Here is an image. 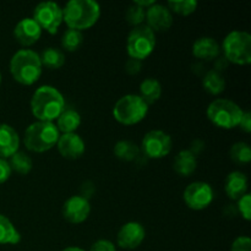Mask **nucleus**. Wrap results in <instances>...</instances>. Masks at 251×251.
Masks as SVG:
<instances>
[{
	"mask_svg": "<svg viewBox=\"0 0 251 251\" xmlns=\"http://www.w3.org/2000/svg\"><path fill=\"white\" fill-rule=\"evenodd\" d=\"M65 109V100L58 88L44 85L37 88L31 98V112L38 122L54 123Z\"/></svg>",
	"mask_w": 251,
	"mask_h": 251,
	"instance_id": "obj_1",
	"label": "nucleus"
},
{
	"mask_svg": "<svg viewBox=\"0 0 251 251\" xmlns=\"http://www.w3.org/2000/svg\"><path fill=\"white\" fill-rule=\"evenodd\" d=\"M100 16V6L95 0H70L63 7V22L80 32L95 26Z\"/></svg>",
	"mask_w": 251,
	"mask_h": 251,
	"instance_id": "obj_2",
	"label": "nucleus"
},
{
	"mask_svg": "<svg viewBox=\"0 0 251 251\" xmlns=\"http://www.w3.org/2000/svg\"><path fill=\"white\" fill-rule=\"evenodd\" d=\"M42 66L39 54L31 49H20L10 60V73L16 82L25 86H31L39 80L42 75Z\"/></svg>",
	"mask_w": 251,
	"mask_h": 251,
	"instance_id": "obj_3",
	"label": "nucleus"
},
{
	"mask_svg": "<svg viewBox=\"0 0 251 251\" xmlns=\"http://www.w3.org/2000/svg\"><path fill=\"white\" fill-rule=\"evenodd\" d=\"M59 136L60 132L54 123L37 120L25 130L24 144L28 151L43 153L55 146Z\"/></svg>",
	"mask_w": 251,
	"mask_h": 251,
	"instance_id": "obj_4",
	"label": "nucleus"
},
{
	"mask_svg": "<svg viewBox=\"0 0 251 251\" xmlns=\"http://www.w3.org/2000/svg\"><path fill=\"white\" fill-rule=\"evenodd\" d=\"M243 113L244 110L233 100L227 98H217L208 104L206 114L215 126L230 130L239 126Z\"/></svg>",
	"mask_w": 251,
	"mask_h": 251,
	"instance_id": "obj_5",
	"label": "nucleus"
},
{
	"mask_svg": "<svg viewBox=\"0 0 251 251\" xmlns=\"http://www.w3.org/2000/svg\"><path fill=\"white\" fill-rule=\"evenodd\" d=\"M149 105L139 95H125L117 100L113 108V117L123 125L139 124L146 118Z\"/></svg>",
	"mask_w": 251,
	"mask_h": 251,
	"instance_id": "obj_6",
	"label": "nucleus"
},
{
	"mask_svg": "<svg viewBox=\"0 0 251 251\" xmlns=\"http://www.w3.org/2000/svg\"><path fill=\"white\" fill-rule=\"evenodd\" d=\"M225 58L235 65L251 63V36L245 31H232L222 43Z\"/></svg>",
	"mask_w": 251,
	"mask_h": 251,
	"instance_id": "obj_7",
	"label": "nucleus"
},
{
	"mask_svg": "<svg viewBox=\"0 0 251 251\" xmlns=\"http://www.w3.org/2000/svg\"><path fill=\"white\" fill-rule=\"evenodd\" d=\"M156 48V33L146 25L134 27L126 39V50L130 59L142 61Z\"/></svg>",
	"mask_w": 251,
	"mask_h": 251,
	"instance_id": "obj_8",
	"label": "nucleus"
},
{
	"mask_svg": "<svg viewBox=\"0 0 251 251\" xmlns=\"http://www.w3.org/2000/svg\"><path fill=\"white\" fill-rule=\"evenodd\" d=\"M32 19L38 24L42 31L55 34L63 24V7L54 1L39 2L33 10Z\"/></svg>",
	"mask_w": 251,
	"mask_h": 251,
	"instance_id": "obj_9",
	"label": "nucleus"
},
{
	"mask_svg": "<svg viewBox=\"0 0 251 251\" xmlns=\"http://www.w3.org/2000/svg\"><path fill=\"white\" fill-rule=\"evenodd\" d=\"M141 150L151 159H161L172 151V137L163 130H151L144 136Z\"/></svg>",
	"mask_w": 251,
	"mask_h": 251,
	"instance_id": "obj_10",
	"label": "nucleus"
},
{
	"mask_svg": "<svg viewBox=\"0 0 251 251\" xmlns=\"http://www.w3.org/2000/svg\"><path fill=\"white\" fill-rule=\"evenodd\" d=\"M185 205L190 210L201 211L207 208L213 201V190L205 181H194L185 188L183 193Z\"/></svg>",
	"mask_w": 251,
	"mask_h": 251,
	"instance_id": "obj_11",
	"label": "nucleus"
},
{
	"mask_svg": "<svg viewBox=\"0 0 251 251\" xmlns=\"http://www.w3.org/2000/svg\"><path fill=\"white\" fill-rule=\"evenodd\" d=\"M63 217L73 225L85 222L91 213V205L87 198L83 195H74L69 198L63 205Z\"/></svg>",
	"mask_w": 251,
	"mask_h": 251,
	"instance_id": "obj_12",
	"label": "nucleus"
},
{
	"mask_svg": "<svg viewBox=\"0 0 251 251\" xmlns=\"http://www.w3.org/2000/svg\"><path fill=\"white\" fill-rule=\"evenodd\" d=\"M146 237L144 226L139 222H127L120 227L117 234V244L125 250H134L142 244Z\"/></svg>",
	"mask_w": 251,
	"mask_h": 251,
	"instance_id": "obj_13",
	"label": "nucleus"
},
{
	"mask_svg": "<svg viewBox=\"0 0 251 251\" xmlns=\"http://www.w3.org/2000/svg\"><path fill=\"white\" fill-rule=\"evenodd\" d=\"M149 28L153 32H164L168 31L173 25V15L171 10L167 6L161 4H153L146 9V15H145Z\"/></svg>",
	"mask_w": 251,
	"mask_h": 251,
	"instance_id": "obj_14",
	"label": "nucleus"
},
{
	"mask_svg": "<svg viewBox=\"0 0 251 251\" xmlns=\"http://www.w3.org/2000/svg\"><path fill=\"white\" fill-rule=\"evenodd\" d=\"M42 36V28L32 17H25L20 20L14 28V37L22 47H31L39 41Z\"/></svg>",
	"mask_w": 251,
	"mask_h": 251,
	"instance_id": "obj_15",
	"label": "nucleus"
},
{
	"mask_svg": "<svg viewBox=\"0 0 251 251\" xmlns=\"http://www.w3.org/2000/svg\"><path fill=\"white\" fill-rule=\"evenodd\" d=\"M56 147H58L59 153L66 159L80 158L85 153L86 150L82 137L76 132L60 135L58 142H56Z\"/></svg>",
	"mask_w": 251,
	"mask_h": 251,
	"instance_id": "obj_16",
	"label": "nucleus"
},
{
	"mask_svg": "<svg viewBox=\"0 0 251 251\" xmlns=\"http://www.w3.org/2000/svg\"><path fill=\"white\" fill-rule=\"evenodd\" d=\"M20 147V136L9 124H0V158L6 159L14 156Z\"/></svg>",
	"mask_w": 251,
	"mask_h": 251,
	"instance_id": "obj_17",
	"label": "nucleus"
},
{
	"mask_svg": "<svg viewBox=\"0 0 251 251\" xmlns=\"http://www.w3.org/2000/svg\"><path fill=\"white\" fill-rule=\"evenodd\" d=\"M220 53V44L212 37H200L193 44V55L200 60H213Z\"/></svg>",
	"mask_w": 251,
	"mask_h": 251,
	"instance_id": "obj_18",
	"label": "nucleus"
},
{
	"mask_svg": "<svg viewBox=\"0 0 251 251\" xmlns=\"http://www.w3.org/2000/svg\"><path fill=\"white\" fill-rule=\"evenodd\" d=\"M226 194L232 200H238L243 195L247 194L248 190V178L242 172H232L228 174L225 183Z\"/></svg>",
	"mask_w": 251,
	"mask_h": 251,
	"instance_id": "obj_19",
	"label": "nucleus"
},
{
	"mask_svg": "<svg viewBox=\"0 0 251 251\" xmlns=\"http://www.w3.org/2000/svg\"><path fill=\"white\" fill-rule=\"evenodd\" d=\"M196 167H198V161H196L194 152L190 150H183V151L178 152L174 157L173 169L179 176H191L196 171Z\"/></svg>",
	"mask_w": 251,
	"mask_h": 251,
	"instance_id": "obj_20",
	"label": "nucleus"
},
{
	"mask_svg": "<svg viewBox=\"0 0 251 251\" xmlns=\"http://www.w3.org/2000/svg\"><path fill=\"white\" fill-rule=\"evenodd\" d=\"M140 97L147 105L156 103L162 96V85L157 78L147 77L140 83Z\"/></svg>",
	"mask_w": 251,
	"mask_h": 251,
	"instance_id": "obj_21",
	"label": "nucleus"
},
{
	"mask_svg": "<svg viewBox=\"0 0 251 251\" xmlns=\"http://www.w3.org/2000/svg\"><path fill=\"white\" fill-rule=\"evenodd\" d=\"M81 125V115L74 109H64L63 113L56 119V129L61 134L76 132Z\"/></svg>",
	"mask_w": 251,
	"mask_h": 251,
	"instance_id": "obj_22",
	"label": "nucleus"
},
{
	"mask_svg": "<svg viewBox=\"0 0 251 251\" xmlns=\"http://www.w3.org/2000/svg\"><path fill=\"white\" fill-rule=\"evenodd\" d=\"M20 240H21V235L19 230L15 228V226L6 216L0 213V244L15 245L19 244Z\"/></svg>",
	"mask_w": 251,
	"mask_h": 251,
	"instance_id": "obj_23",
	"label": "nucleus"
},
{
	"mask_svg": "<svg viewBox=\"0 0 251 251\" xmlns=\"http://www.w3.org/2000/svg\"><path fill=\"white\" fill-rule=\"evenodd\" d=\"M202 86L210 95H221L226 90V80L217 70H210L202 78Z\"/></svg>",
	"mask_w": 251,
	"mask_h": 251,
	"instance_id": "obj_24",
	"label": "nucleus"
},
{
	"mask_svg": "<svg viewBox=\"0 0 251 251\" xmlns=\"http://www.w3.org/2000/svg\"><path fill=\"white\" fill-rule=\"evenodd\" d=\"M39 58H41L42 66H46L50 70H58L65 64V55L63 51L53 47L44 49Z\"/></svg>",
	"mask_w": 251,
	"mask_h": 251,
	"instance_id": "obj_25",
	"label": "nucleus"
},
{
	"mask_svg": "<svg viewBox=\"0 0 251 251\" xmlns=\"http://www.w3.org/2000/svg\"><path fill=\"white\" fill-rule=\"evenodd\" d=\"M114 154L118 159L125 162L134 161L140 153V149L131 141L127 140H120L114 146Z\"/></svg>",
	"mask_w": 251,
	"mask_h": 251,
	"instance_id": "obj_26",
	"label": "nucleus"
},
{
	"mask_svg": "<svg viewBox=\"0 0 251 251\" xmlns=\"http://www.w3.org/2000/svg\"><path fill=\"white\" fill-rule=\"evenodd\" d=\"M9 164L11 167V171L21 174V176L28 174L32 171V167H33L31 157L25 153V152L20 151H17L14 156L10 157Z\"/></svg>",
	"mask_w": 251,
	"mask_h": 251,
	"instance_id": "obj_27",
	"label": "nucleus"
},
{
	"mask_svg": "<svg viewBox=\"0 0 251 251\" xmlns=\"http://www.w3.org/2000/svg\"><path fill=\"white\" fill-rule=\"evenodd\" d=\"M83 43L82 32L68 28L61 37V48L66 51H76Z\"/></svg>",
	"mask_w": 251,
	"mask_h": 251,
	"instance_id": "obj_28",
	"label": "nucleus"
},
{
	"mask_svg": "<svg viewBox=\"0 0 251 251\" xmlns=\"http://www.w3.org/2000/svg\"><path fill=\"white\" fill-rule=\"evenodd\" d=\"M229 157L234 163L247 164L251 161V149L247 142H237L229 150Z\"/></svg>",
	"mask_w": 251,
	"mask_h": 251,
	"instance_id": "obj_29",
	"label": "nucleus"
},
{
	"mask_svg": "<svg viewBox=\"0 0 251 251\" xmlns=\"http://www.w3.org/2000/svg\"><path fill=\"white\" fill-rule=\"evenodd\" d=\"M168 7L171 12L180 15V16H189L194 14L198 7L196 0H171L168 1Z\"/></svg>",
	"mask_w": 251,
	"mask_h": 251,
	"instance_id": "obj_30",
	"label": "nucleus"
},
{
	"mask_svg": "<svg viewBox=\"0 0 251 251\" xmlns=\"http://www.w3.org/2000/svg\"><path fill=\"white\" fill-rule=\"evenodd\" d=\"M145 15H146V10L137 6V5L131 4L127 7L126 12H125V19H126L127 24L134 27H137L144 24Z\"/></svg>",
	"mask_w": 251,
	"mask_h": 251,
	"instance_id": "obj_31",
	"label": "nucleus"
},
{
	"mask_svg": "<svg viewBox=\"0 0 251 251\" xmlns=\"http://www.w3.org/2000/svg\"><path fill=\"white\" fill-rule=\"evenodd\" d=\"M238 211L245 221L251 220V195L245 194L242 198L238 199Z\"/></svg>",
	"mask_w": 251,
	"mask_h": 251,
	"instance_id": "obj_32",
	"label": "nucleus"
},
{
	"mask_svg": "<svg viewBox=\"0 0 251 251\" xmlns=\"http://www.w3.org/2000/svg\"><path fill=\"white\" fill-rule=\"evenodd\" d=\"M230 251H251V239L249 237H238L233 242Z\"/></svg>",
	"mask_w": 251,
	"mask_h": 251,
	"instance_id": "obj_33",
	"label": "nucleus"
},
{
	"mask_svg": "<svg viewBox=\"0 0 251 251\" xmlns=\"http://www.w3.org/2000/svg\"><path fill=\"white\" fill-rule=\"evenodd\" d=\"M90 251H117V248L110 240L100 239L93 243Z\"/></svg>",
	"mask_w": 251,
	"mask_h": 251,
	"instance_id": "obj_34",
	"label": "nucleus"
},
{
	"mask_svg": "<svg viewBox=\"0 0 251 251\" xmlns=\"http://www.w3.org/2000/svg\"><path fill=\"white\" fill-rule=\"evenodd\" d=\"M11 167L6 159L0 158V184H4L9 180L11 176Z\"/></svg>",
	"mask_w": 251,
	"mask_h": 251,
	"instance_id": "obj_35",
	"label": "nucleus"
},
{
	"mask_svg": "<svg viewBox=\"0 0 251 251\" xmlns=\"http://www.w3.org/2000/svg\"><path fill=\"white\" fill-rule=\"evenodd\" d=\"M239 127L245 132H251V114L250 112H244L243 113V117L240 119Z\"/></svg>",
	"mask_w": 251,
	"mask_h": 251,
	"instance_id": "obj_36",
	"label": "nucleus"
},
{
	"mask_svg": "<svg viewBox=\"0 0 251 251\" xmlns=\"http://www.w3.org/2000/svg\"><path fill=\"white\" fill-rule=\"evenodd\" d=\"M140 68H141V61L135 60V59H129L126 65H125V69L130 75H136L140 71Z\"/></svg>",
	"mask_w": 251,
	"mask_h": 251,
	"instance_id": "obj_37",
	"label": "nucleus"
},
{
	"mask_svg": "<svg viewBox=\"0 0 251 251\" xmlns=\"http://www.w3.org/2000/svg\"><path fill=\"white\" fill-rule=\"evenodd\" d=\"M132 4L137 5V6L142 7V9H149L150 6H152L153 4H156V1L154 0H137V1H134Z\"/></svg>",
	"mask_w": 251,
	"mask_h": 251,
	"instance_id": "obj_38",
	"label": "nucleus"
},
{
	"mask_svg": "<svg viewBox=\"0 0 251 251\" xmlns=\"http://www.w3.org/2000/svg\"><path fill=\"white\" fill-rule=\"evenodd\" d=\"M61 251H85V250L77 247H69V248H65V249H63Z\"/></svg>",
	"mask_w": 251,
	"mask_h": 251,
	"instance_id": "obj_39",
	"label": "nucleus"
},
{
	"mask_svg": "<svg viewBox=\"0 0 251 251\" xmlns=\"http://www.w3.org/2000/svg\"><path fill=\"white\" fill-rule=\"evenodd\" d=\"M0 83H1V74H0Z\"/></svg>",
	"mask_w": 251,
	"mask_h": 251,
	"instance_id": "obj_40",
	"label": "nucleus"
}]
</instances>
